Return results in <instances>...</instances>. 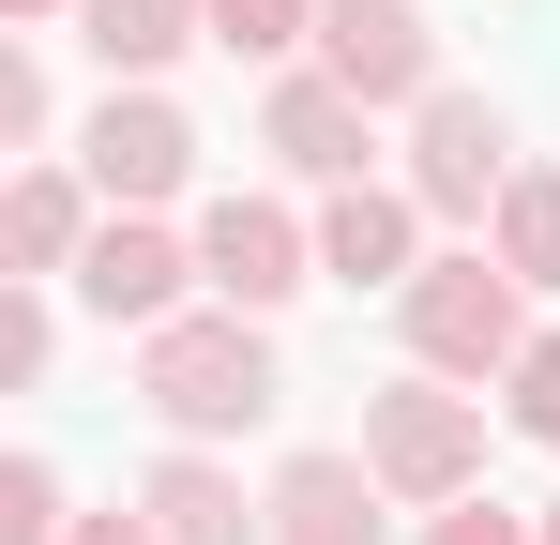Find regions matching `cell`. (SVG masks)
Returning a JSON list of instances; mask_svg holds the SVG:
<instances>
[{
  "mask_svg": "<svg viewBox=\"0 0 560 545\" xmlns=\"http://www.w3.org/2000/svg\"><path fill=\"white\" fill-rule=\"evenodd\" d=\"M288 363H273V318H228V303H183L167 334H137V409L167 425V440H243V425H273Z\"/></svg>",
  "mask_w": 560,
  "mask_h": 545,
  "instance_id": "6da1fadb",
  "label": "cell"
},
{
  "mask_svg": "<svg viewBox=\"0 0 560 545\" xmlns=\"http://www.w3.org/2000/svg\"><path fill=\"white\" fill-rule=\"evenodd\" d=\"M394 318H409V363L424 379H515V349H530V288L485 258H424L409 288H394Z\"/></svg>",
  "mask_w": 560,
  "mask_h": 545,
  "instance_id": "7a4b0ae2",
  "label": "cell"
},
{
  "mask_svg": "<svg viewBox=\"0 0 560 545\" xmlns=\"http://www.w3.org/2000/svg\"><path fill=\"white\" fill-rule=\"evenodd\" d=\"M364 469L409 500V515H440V500H469L485 485V394H455V379H394V394H364Z\"/></svg>",
  "mask_w": 560,
  "mask_h": 545,
  "instance_id": "3957f363",
  "label": "cell"
},
{
  "mask_svg": "<svg viewBox=\"0 0 560 545\" xmlns=\"http://www.w3.org/2000/svg\"><path fill=\"white\" fill-rule=\"evenodd\" d=\"M77 167H92L106 212H167V197L197 182V121H183L152 77H106V106L77 121Z\"/></svg>",
  "mask_w": 560,
  "mask_h": 545,
  "instance_id": "277c9868",
  "label": "cell"
},
{
  "mask_svg": "<svg viewBox=\"0 0 560 545\" xmlns=\"http://www.w3.org/2000/svg\"><path fill=\"white\" fill-rule=\"evenodd\" d=\"M197 288L228 303V318H273L318 288V228L288 212V197H212L197 212Z\"/></svg>",
  "mask_w": 560,
  "mask_h": 545,
  "instance_id": "5b68a950",
  "label": "cell"
},
{
  "mask_svg": "<svg viewBox=\"0 0 560 545\" xmlns=\"http://www.w3.org/2000/svg\"><path fill=\"white\" fill-rule=\"evenodd\" d=\"M500 182H515V121H500L485 91L440 77L424 106H409V197H424L440 228H485V212H500Z\"/></svg>",
  "mask_w": 560,
  "mask_h": 545,
  "instance_id": "8992f818",
  "label": "cell"
},
{
  "mask_svg": "<svg viewBox=\"0 0 560 545\" xmlns=\"http://www.w3.org/2000/svg\"><path fill=\"white\" fill-rule=\"evenodd\" d=\"M318 77L364 106H424L440 91V15L424 0H318Z\"/></svg>",
  "mask_w": 560,
  "mask_h": 545,
  "instance_id": "52a82bcc",
  "label": "cell"
},
{
  "mask_svg": "<svg viewBox=\"0 0 560 545\" xmlns=\"http://www.w3.org/2000/svg\"><path fill=\"white\" fill-rule=\"evenodd\" d=\"M258 152H273L288 182H318V197H334V182H378V167H364V152H378V106H364V91H334L318 61H288L273 106H258Z\"/></svg>",
  "mask_w": 560,
  "mask_h": 545,
  "instance_id": "ba28073f",
  "label": "cell"
},
{
  "mask_svg": "<svg viewBox=\"0 0 560 545\" xmlns=\"http://www.w3.org/2000/svg\"><path fill=\"white\" fill-rule=\"evenodd\" d=\"M183 288H197V243H167L152 212H106L92 258H77V303H92L106 334H167V318H183Z\"/></svg>",
  "mask_w": 560,
  "mask_h": 545,
  "instance_id": "9c48e42d",
  "label": "cell"
},
{
  "mask_svg": "<svg viewBox=\"0 0 560 545\" xmlns=\"http://www.w3.org/2000/svg\"><path fill=\"white\" fill-rule=\"evenodd\" d=\"M318 272L334 288H409L424 272V197L409 182H334L318 197Z\"/></svg>",
  "mask_w": 560,
  "mask_h": 545,
  "instance_id": "30bf717a",
  "label": "cell"
},
{
  "mask_svg": "<svg viewBox=\"0 0 560 545\" xmlns=\"http://www.w3.org/2000/svg\"><path fill=\"white\" fill-rule=\"evenodd\" d=\"M258 500H273V545H378V500L394 485H378L364 454H288Z\"/></svg>",
  "mask_w": 560,
  "mask_h": 545,
  "instance_id": "8fae6325",
  "label": "cell"
},
{
  "mask_svg": "<svg viewBox=\"0 0 560 545\" xmlns=\"http://www.w3.org/2000/svg\"><path fill=\"white\" fill-rule=\"evenodd\" d=\"M0 258L31 272V288L92 258V167H15L0 182Z\"/></svg>",
  "mask_w": 560,
  "mask_h": 545,
  "instance_id": "7c38bea8",
  "label": "cell"
},
{
  "mask_svg": "<svg viewBox=\"0 0 560 545\" xmlns=\"http://www.w3.org/2000/svg\"><path fill=\"white\" fill-rule=\"evenodd\" d=\"M137 500H152V531H167V545H273V500H243V469H212L197 440L167 454Z\"/></svg>",
  "mask_w": 560,
  "mask_h": 545,
  "instance_id": "4fadbf2b",
  "label": "cell"
},
{
  "mask_svg": "<svg viewBox=\"0 0 560 545\" xmlns=\"http://www.w3.org/2000/svg\"><path fill=\"white\" fill-rule=\"evenodd\" d=\"M77 46L106 77H167L183 46H212V0H77Z\"/></svg>",
  "mask_w": 560,
  "mask_h": 545,
  "instance_id": "5bb4252c",
  "label": "cell"
},
{
  "mask_svg": "<svg viewBox=\"0 0 560 545\" xmlns=\"http://www.w3.org/2000/svg\"><path fill=\"white\" fill-rule=\"evenodd\" d=\"M485 228H500L485 258L515 272V288H560V167H515V182H500V212H485Z\"/></svg>",
  "mask_w": 560,
  "mask_h": 545,
  "instance_id": "9a60e30c",
  "label": "cell"
},
{
  "mask_svg": "<svg viewBox=\"0 0 560 545\" xmlns=\"http://www.w3.org/2000/svg\"><path fill=\"white\" fill-rule=\"evenodd\" d=\"M212 46H228V61H303V46H318V0H212Z\"/></svg>",
  "mask_w": 560,
  "mask_h": 545,
  "instance_id": "2e32d148",
  "label": "cell"
},
{
  "mask_svg": "<svg viewBox=\"0 0 560 545\" xmlns=\"http://www.w3.org/2000/svg\"><path fill=\"white\" fill-rule=\"evenodd\" d=\"M0 545H77V500H61V469H46V454H15V469H0Z\"/></svg>",
  "mask_w": 560,
  "mask_h": 545,
  "instance_id": "e0dca14e",
  "label": "cell"
},
{
  "mask_svg": "<svg viewBox=\"0 0 560 545\" xmlns=\"http://www.w3.org/2000/svg\"><path fill=\"white\" fill-rule=\"evenodd\" d=\"M500 409H515V440H546V454H560V334H530V349H515Z\"/></svg>",
  "mask_w": 560,
  "mask_h": 545,
  "instance_id": "ac0fdd59",
  "label": "cell"
},
{
  "mask_svg": "<svg viewBox=\"0 0 560 545\" xmlns=\"http://www.w3.org/2000/svg\"><path fill=\"white\" fill-rule=\"evenodd\" d=\"M46 349H61V318H46V288L15 272V288H0V379L31 394V379H46Z\"/></svg>",
  "mask_w": 560,
  "mask_h": 545,
  "instance_id": "d6986e66",
  "label": "cell"
},
{
  "mask_svg": "<svg viewBox=\"0 0 560 545\" xmlns=\"http://www.w3.org/2000/svg\"><path fill=\"white\" fill-rule=\"evenodd\" d=\"M424 545H546V515H515V500H485V485H469V500L424 515Z\"/></svg>",
  "mask_w": 560,
  "mask_h": 545,
  "instance_id": "ffe728a7",
  "label": "cell"
},
{
  "mask_svg": "<svg viewBox=\"0 0 560 545\" xmlns=\"http://www.w3.org/2000/svg\"><path fill=\"white\" fill-rule=\"evenodd\" d=\"M0 137H46V61L0 46Z\"/></svg>",
  "mask_w": 560,
  "mask_h": 545,
  "instance_id": "44dd1931",
  "label": "cell"
},
{
  "mask_svg": "<svg viewBox=\"0 0 560 545\" xmlns=\"http://www.w3.org/2000/svg\"><path fill=\"white\" fill-rule=\"evenodd\" d=\"M77 545H167V531H152V500H106V515H77Z\"/></svg>",
  "mask_w": 560,
  "mask_h": 545,
  "instance_id": "7402d4cb",
  "label": "cell"
},
{
  "mask_svg": "<svg viewBox=\"0 0 560 545\" xmlns=\"http://www.w3.org/2000/svg\"><path fill=\"white\" fill-rule=\"evenodd\" d=\"M15 15H31V31H46V15H77V0H15Z\"/></svg>",
  "mask_w": 560,
  "mask_h": 545,
  "instance_id": "603a6c76",
  "label": "cell"
},
{
  "mask_svg": "<svg viewBox=\"0 0 560 545\" xmlns=\"http://www.w3.org/2000/svg\"><path fill=\"white\" fill-rule=\"evenodd\" d=\"M546 545H560V500H546Z\"/></svg>",
  "mask_w": 560,
  "mask_h": 545,
  "instance_id": "cb8c5ba5",
  "label": "cell"
}]
</instances>
